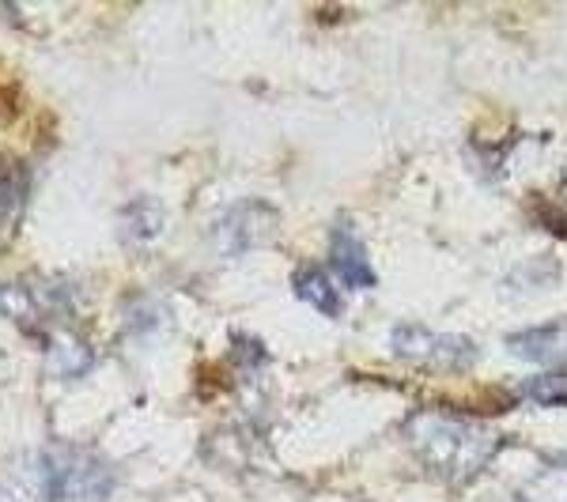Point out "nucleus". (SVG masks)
<instances>
[{
  "label": "nucleus",
  "instance_id": "f257e3e1",
  "mask_svg": "<svg viewBox=\"0 0 567 502\" xmlns=\"http://www.w3.org/2000/svg\"><path fill=\"white\" fill-rule=\"evenodd\" d=\"M401 438L420 461V469L451 488H465L477 480L503 446L496 427L458 408H420L401 423Z\"/></svg>",
  "mask_w": 567,
  "mask_h": 502
},
{
  "label": "nucleus",
  "instance_id": "f03ea898",
  "mask_svg": "<svg viewBox=\"0 0 567 502\" xmlns=\"http://www.w3.org/2000/svg\"><path fill=\"white\" fill-rule=\"evenodd\" d=\"M390 348L398 359L413 363V367H435V370H465L477 363V344L462 333H439V328L401 322L390 333Z\"/></svg>",
  "mask_w": 567,
  "mask_h": 502
},
{
  "label": "nucleus",
  "instance_id": "7ed1b4c3",
  "mask_svg": "<svg viewBox=\"0 0 567 502\" xmlns=\"http://www.w3.org/2000/svg\"><path fill=\"white\" fill-rule=\"evenodd\" d=\"M53 477V502H103L114 491V477L84 450H45Z\"/></svg>",
  "mask_w": 567,
  "mask_h": 502
},
{
  "label": "nucleus",
  "instance_id": "20e7f679",
  "mask_svg": "<svg viewBox=\"0 0 567 502\" xmlns=\"http://www.w3.org/2000/svg\"><path fill=\"white\" fill-rule=\"evenodd\" d=\"M272 231H277V212H272V205H265V200H239V205L227 208L213 227L216 245L224 253L254 250V245L269 242Z\"/></svg>",
  "mask_w": 567,
  "mask_h": 502
},
{
  "label": "nucleus",
  "instance_id": "39448f33",
  "mask_svg": "<svg viewBox=\"0 0 567 502\" xmlns=\"http://www.w3.org/2000/svg\"><path fill=\"white\" fill-rule=\"evenodd\" d=\"M329 272H333L344 287H355V291H368L379 284L368 245H363L360 231H355V223L349 216H341L329 227Z\"/></svg>",
  "mask_w": 567,
  "mask_h": 502
},
{
  "label": "nucleus",
  "instance_id": "423d86ee",
  "mask_svg": "<svg viewBox=\"0 0 567 502\" xmlns=\"http://www.w3.org/2000/svg\"><path fill=\"white\" fill-rule=\"evenodd\" d=\"M0 502H53V477L45 453H27L0 469Z\"/></svg>",
  "mask_w": 567,
  "mask_h": 502
},
{
  "label": "nucleus",
  "instance_id": "0eeeda50",
  "mask_svg": "<svg viewBox=\"0 0 567 502\" xmlns=\"http://www.w3.org/2000/svg\"><path fill=\"white\" fill-rule=\"evenodd\" d=\"M291 291H296L299 303H307L310 310H318L326 317H337L344 310L341 291H337L333 276H329V269H322V264H299L291 272Z\"/></svg>",
  "mask_w": 567,
  "mask_h": 502
},
{
  "label": "nucleus",
  "instance_id": "6e6552de",
  "mask_svg": "<svg viewBox=\"0 0 567 502\" xmlns=\"http://www.w3.org/2000/svg\"><path fill=\"white\" fill-rule=\"evenodd\" d=\"M58 287L53 284H4L0 287V310L20 322H34V317H50L58 310Z\"/></svg>",
  "mask_w": 567,
  "mask_h": 502
},
{
  "label": "nucleus",
  "instance_id": "1a4fd4ad",
  "mask_svg": "<svg viewBox=\"0 0 567 502\" xmlns=\"http://www.w3.org/2000/svg\"><path fill=\"white\" fill-rule=\"evenodd\" d=\"M511 352L526 355V359L534 363H548L556 359L564 348H567V317H560V322H548L542 328H526V333H515L507 341Z\"/></svg>",
  "mask_w": 567,
  "mask_h": 502
},
{
  "label": "nucleus",
  "instance_id": "9d476101",
  "mask_svg": "<svg viewBox=\"0 0 567 502\" xmlns=\"http://www.w3.org/2000/svg\"><path fill=\"white\" fill-rule=\"evenodd\" d=\"M27 197V167L16 155H0V231L16 223Z\"/></svg>",
  "mask_w": 567,
  "mask_h": 502
},
{
  "label": "nucleus",
  "instance_id": "9b49d317",
  "mask_svg": "<svg viewBox=\"0 0 567 502\" xmlns=\"http://www.w3.org/2000/svg\"><path fill=\"white\" fill-rule=\"evenodd\" d=\"M163 227V208L152 197H136L122 208V234L133 245H148Z\"/></svg>",
  "mask_w": 567,
  "mask_h": 502
},
{
  "label": "nucleus",
  "instance_id": "f8f14e48",
  "mask_svg": "<svg viewBox=\"0 0 567 502\" xmlns=\"http://www.w3.org/2000/svg\"><path fill=\"white\" fill-rule=\"evenodd\" d=\"M518 394L542 408H567V370H542L518 386Z\"/></svg>",
  "mask_w": 567,
  "mask_h": 502
},
{
  "label": "nucleus",
  "instance_id": "ddd939ff",
  "mask_svg": "<svg viewBox=\"0 0 567 502\" xmlns=\"http://www.w3.org/2000/svg\"><path fill=\"white\" fill-rule=\"evenodd\" d=\"M534 502H567V461H553L542 480H534Z\"/></svg>",
  "mask_w": 567,
  "mask_h": 502
},
{
  "label": "nucleus",
  "instance_id": "4468645a",
  "mask_svg": "<svg viewBox=\"0 0 567 502\" xmlns=\"http://www.w3.org/2000/svg\"><path fill=\"white\" fill-rule=\"evenodd\" d=\"M231 352L243 359V367H261V363L269 359L265 344L258 341V336H250V333H235L231 336Z\"/></svg>",
  "mask_w": 567,
  "mask_h": 502
}]
</instances>
